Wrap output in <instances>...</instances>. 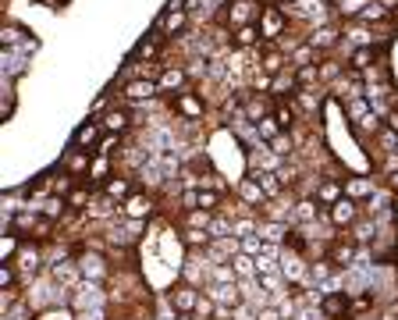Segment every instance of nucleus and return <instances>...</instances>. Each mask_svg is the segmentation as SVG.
I'll use <instances>...</instances> for the list:
<instances>
[{
	"label": "nucleus",
	"instance_id": "obj_1",
	"mask_svg": "<svg viewBox=\"0 0 398 320\" xmlns=\"http://www.w3.org/2000/svg\"><path fill=\"white\" fill-rule=\"evenodd\" d=\"M356 218H359V210H356L352 199H338L334 210H331V221H334V225H352Z\"/></svg>",
	"mask_w": 398,
	"mask_h": 320
},
{
	"label": "nucleus",
	"instance_id": "obj_2",
	"mask_svg": "<svg viewBox=\"0 0 398 320\" xmlns=\"http://www.w3.org/2000/svg\"><path fill=\"white\" fill-rule=\"evenodd\" d=\"M22 72H25V53H22V50H8V53H4V75L15 79V75H22Z\"/></svg>",
	"mask_w": 398,
	"mask_h": 320
},
{
	"label": "nucleus",
	"instance_id": "obj_3",
	"mask_svg": "<svg viewBox=\"0 0 398 320\" xmlns=\"http://www.w3.org/2000/svg\"><path fill=\"white\" fill-rule=\"evenodd\" d=\"M153 89H157L153 82L139 79V82H128V86H125V96H128V100H146V96H153Z\"/></svg>",
	"mask_w": 398,
	"mask_h": 320
},
{
	"label": "nucleus",
	"instance_id": "obj_4",
	"mask_svg": "<svg viewBox=\"0 0 398 320\" xmlns=\"http://www.w3.org/2000/svg\"><path fill=\"white\" fill-rule=\"evenodd\" d=\"M345 192H349V196L356 199V196H373L377 189H373V182H370V178H349Z\"/></svg>",
	"mask_w": 398,
	"mask_h": 320
},
{
	"label": "nucleus",
	"instance_id": "obj_5",
	"mask_svg": "<svg viewBox=\"0 0 398 320\" xmlns=\"http://www.w3.org/2000/svg\"><path fill=\"white\" fill-rule=\"evenodd\" d=\"M103 128H107V132H125V128H128V114H125V111H110V114L103 118Z\"/></svg>",
	"mask_w": 398,
	"mask_h": 320
},
{
	"label": "nucleus",
	"instance_id": "obj_6",
	"mask_svg": "<svg viewBox=\"0 0 398 320\" xmlns=\"http://www.w3.org/2000/svg\"><path fill=\"white\" fill-rule=\"evenodd\" d=\"M178 107H182V114H189V118L203 114V103H199L196 96H189V93H182V96H178Z\"/></svg>",
	"mask_w": 398,
	"mask_h": 320
},
{
	"label": "nucleus",
	"instance_id": "obj_7",
	"mask_svg": "<svg viewBox=\"0 0 398 320\" xmlns=\"http://www.w3.org/2000/svg\"><path fill=\"white\" fill-rule=\"evenodd\" d=\"M79 263H82V274H89V278H103V260H100V256H82Z\"/></svg>",
	"mask_w": 398,
	"mask_h": 320
},
{
	"label": "nucleus",
	"instance_id": "obj_8",
	"mask_svg": "<svg viewBox=\"0 0 398 320\" xmlns=\"http://www.w3.org/2000/svg\"><path fill=\"white\" fill-rule=\"evenodd\" d=\"M256 132H260V139L274 142V139H277V118H260V121H256Z\"/></svg>",
	"mask_w": 398,
	"mask_h": 320
},
{
	"label": "nucleus",
	"instance_id": "obj_9",
	"mask_svg": "<svg viewBox=\"0 0 398 320\" xmlns=\"http://www.w3.org/2000/svg\"><path fill=\"white\" fill-rule=\"evenodd\" d=\"M100 302H103V292H100L96 285H86V288H82V295H79V306H86V309H89V306H100Z\"/></svg>",
	"mask_w": 398,
	"mask_h": 320
},
{
	"label": "nucleus",
	"instance_id": "obj_10",
	"mask_svg": "<svg viewBox=\"0 0 398 320\" xmlns=\"http://www.w3.org/2000/svg\"><path fill=\"white\" fill-rule=\"evenodd\" d=\"M150 210H153V203H150L146 196H132V199H128V213H132V218H146Z\"/></svg>",
	"mask_w": 398,
	"mask_h": 320
},
{
	"label": "nucleus",
	"instance_id": "obj_11",
	"mask_svg": "<svg viewBox=\"0 0 398 320\" xmlns=\"http://www.w3.org/2000/svg\"><path fill=\"white\" fill-rule=\"evenodd\" d=\"M182 25H185V11H182V8H171L167 18H164V29H167V32H178Z\"/></svg>",
	"mask_w": 398,
	"mask_h": 320
},
{
	"label": "nucleus",
	"instance_id": "obj_12",
	"mask_svg": "<svg viewBox=\"0 0 398 320\" xmlns=\"http://www.w3.org/2000/svg\"><path fill=\"white\" fill-rule=\"evenodd\" d=\"M96 135H100V128H96V125H82V128L75 132V146H93V142H96Z\"/></svg>",
	"mask_w": 398,
	"mask_h": 320
},
{
	"label": "nucleus",
	"instance_id": "obj_13",
	"mask_svg": "<svg viewBox=\"0 0 398 320\" xmlns=\"http://www.w3.org/2000/svg\"><path fill=\"white\" fill-rule=\"evenodd\" d=\"M213 299L217 302H239V292H235V285H217L213 288Z\"/></svg>",
	"mask_w": 398,
	"mask_h": 320
},
{
	"label": "nucleus",
	"instance_id": "obj_14",
	"mask_svg": "<svg viewBox=\"0 0 398 320\" xmlns=\"http://www.w3.org/2000/svg\"><path fill=\"white\" fill-rule=\"evenodd\" d=\"M370 61H373V46H363L352 53V68H370Z\"/></svg>",
	"mask_w": 398,
	"mask_h": 320
},
{
	"label": "nucleus",
	"instance_id": "obj_15",
	"mask_svg": "<svg viewBox=\"0 0 398 320\" xmlns=\"http://www.w3.org/2000/svg\"><path fill=\"white\" fill-rule=\"evenodd\" d=\"M107 196H114V199L128 196V182H125V178H110V182H107Z\"/></svg>",
	"mask_w": 398,
	"mask_h": 320
},
{
	"label": "nucleus",
	"instance_id": "obj_16",
	"mask_svg": "<svg viewBox=\"0 0 398 320\" xmlns=\"http://www.w3.org/2000/svg\"><path fill=\"white\" fill-rule=\"evenodd\" d=\"M235 274H256V260H249V253L235 256Z\"/></svg>",
	"mask_w": 398,
	"mask_h": 320
},
{
	"label": "nucleus",
	"instance_id": "obj_17",
	"mask_svg": "<svg viewBox=\"0 0 398 320\" xmlns=\"http://www.w3.org/2000/svg\"><path fill=\"white\" fill-rule=\"evenodd\" d=\"M387 206H391V192H373V196H370V210L387 213Z\"/></svg>",
	"mask_w": 398,
	"mask_h": 320
},
{
	"label": "nucleus",
	"instance_id": "obj_18",
	"mask_svg": "<svg viewBox=\"0 0 398 320\" xmlns=\"http://www.w3.org/2000/svg\"><path fill=\"white\" fill-rule=\"evenodd\" d=\"M175 306H178V309H192V306H199V302H196L192 288H182V292H175Z\"/></svg>",
	"mask_w": 398,
	"mask_h": 320
},
{
	"label": "nucleus",
	"instance_id": "obj_19",
	"mask_svg": "<svg viewBox=\"0 0 398 320\" xmlns=\"http://www.w3.org/2000/svg\"><path fill=\"white\" fill-rule=\"evenodd\" d=\"M22 36H25V32H22V29H15V25H8L4 32H0V39H4L8 46H22V43H25Z\"/></svg>",
	"mask_w": 398,
	"mask_h": 320
},
{
	"label": "nucleus",
	"instance_id": "obj_20",
	"mask_svg": "<svg viewBox=\"0 0 398 320\" xmlns=\"http://www.w3.org/2000/svg\"><path fill=\"white\" fill-rule=\"evenodd\" d=\"M334 263L352 267V263H356V260H352V246H334Z\"/></svg>",
	"mask_w": 398,
	"mask_h": 320
},
{
	"label": "nucleus",
	"instance_id": "obj_21",
	"mask_svg": "<svg viewBox=\"0 0 398 320\" xmlns=\"http://www.w3.org/2000/svg\"><path fill=\"white\" fill-rule=\"evenodd\" d=\"M387 15H391V11H387L384 4H366V11H363L366 22H380V18H387Z\"/></svg>",
	"mask_w": 398,
	"mask_h": 320
},
{
	"label": "nucleus",
	"instance_id": "obj_22",
	"mask_svg": "<svg viewBox=\"0 0 398 320\" xmlns=\"http://www.w3.org/2000/svg\"><path fill=\"white\" fill-rule=\"evenodd\" d=\"M277 175H256V185L267 192V196H277V182H274Z\"/></svg>",
	"mask_w": 398,
	"mask_h": 320
},
{
	"label": "nucleus",
	"instance_id": "obj_23",
	"mask_svg": "<svg viewBox=\"0 0 398 320\" xmlns=\"http://www.w3.org/2000/svg\"><path fill=\"white\" fill-rule=\"evenodd\" d=\"M310 43H313V46H331V43H334V29H320V32H313Z\"/></svg>",
	"mask_w": 398,
	"mask_h": 320
},
{
	"label": "nucleus",
	"instance_id": "obj_24",
	"mask_svg": "<svg viewBox=\"0 0 398 320\" xmlns=\"http://www.w3.org/2000/svg\"><path fill=\"white\" fill-rule=\"evenodd\" d=\"M341 309H345V299H341V295H331V299H327V306H324V313H327V316H338Z\"/></svg>",
	"mask_w": 398,
	"mask_h": 320
},
{
	"label": "nucleus",
	"instance_id": "obj_25",
	"mask_svg": "<svg viewBox=\"0 0 398 320\" xmlns=\"http://www.w3.org/2000/svg\"><path fill=\"white\" fill-rule=\"evenodd\" d=\"M373 232H377V228H373V221L356 225V239H359V242H370V239H373Z\"/></svg>",
	"mask_w": 398,
	"mask_h": 320
},
{
	"label": "nucleus",
	"instance_id": "obj_26",
	"mask_svg": "<svg viewBox=\"0 0 398 320\" xmlns=\"http://www.w3.org/2000/svg\"><path fill=\"white\" fill-rule=\"evenodd\" d=\"M213 278H217V285H232L235 281V271H232V267H217Z\"/></svg>",
	"mask_w": 398,
	"mask_h": 320
},
{
	"label": "nucleus",
	"instance_id": "obj_27",
	"mask_svg": "<svg viewBox=\"0 0 398 320\" xmlns=\"http://www.w3.org/2000/svg\"><path fill=\"white\" fill-rule=\"evenodd\" d=\"M299 218H303V221H313V218H317V206H313L310 199H306V203H299Z\"/></svg>",
	"mask_w": 398,
	"mask_h": 320
},
{
	"label": "nucleus",
	"instance_id": "obj_28",
	"mask_svg": "<svg viewBox=\"0 0 398 320\" xmlns=\"http://www.w3.org/2000/svg\"><path fill=\"white\" fill-rule=\"evenodd\" d=\"M242 196H246L249 203H260V185H253V182H246V185H242Z\"/></svg>",
	"mask_w": 398,
	"mask_h": 320
},
{
	"label": "nucleus",
	"instance_id": "obj_29",
	"mask_svg": "<svg viewBox=\"0 0 398 320\" xmlns=\"http://www.w3.org/2000/svg\"><path fill=\"white\" fill-rule=\"evenodd\" d=\"M227 235V221H210V239H224Z\"/></svg>",
	"mask_w": 398,
	"mask_h": 320
},
{
	"label": "nucleus",
	"instance_id": "obj_30",
	"mask_svg": "<svg viewBox=\"0 0 398 320\" xmlns=\"http://www.w3.org/2000/svg\"><path fill=\"white\" fill-rule=\"evenodd\" d=\"M242 249H246V253H260V249H263V242H260L256 235H246V239H242Z\"/></svg>",
	"mask_w": 398,
	"mask_h": 320
},
{
	"label": "nucleus",
	"instance_id": "obj_31",
	"mask_svg": "<svg viewBox=\"0 0 398 320\" xmlns=\"http://www.w3.org/2000/svg\"><path fill=\"white\" fill-rule=\"evenodd\" d=\"M284 274H288V278H299V274H303V267H299L296 256H292V260H284Z\"/></svg>",
	"mask_w": 398,
	"mask_h": 320
},
{
	"label": "nucleus",
	"instance_id": "obj_32",
	"mask_svg": "<svg viewBox=\"0 0 398 320\" xmlns=\"http://www.w3.org/2000/svg\"><path fill=\"white\" fill-rule=\"evenodd\" d=\"M178 82H182V72H167L160 79V89H171V86H178Z\"/></svg>",
	"mask_w": 398,
	"mask_h": 320
},
{
	"label": "nucleus",
	"instance_id": "obj_33",
	"mask_svg": "<svg viewBox=\"0 0 398 320\" xmlns=\"http://www.w3.org/2000/svg\"><path fill=\"white\" fill-rule=\"evenodd\" d=\"M15 249H18V242L8 235V239H4V246H0V256H4V260H11V256H15Z\"/></svg>",
	"mask_w": 398,
	"mask_h": 320
},
{
	"label": "nucleus",
	"instance_id": "obj_34",
	"mask_svg": "<svg viewBox=\"0 0 398 320\" xmlns=\"http://www.w3.org/2000/svg\"><path fill=\"white\" fill-rule=\"evenodd\" d=\"M320 199L324 203H338V185H324L320 189Z\"/></svg>",
	"mask_w": 398,
	"mask_h": 320
},
{
	"label": "nucleus",
	"instance_id": "obj_35",
	"mask_svg": "<svg viewBox=\"0 0 398 320\" xmlns=\"http://www.w3.org/2000/svg\"><path fill=\"white\" fill-rule=\"evenodd\" d=\"M189 225H192V228H206V225H210V218H206V213H199V210H192Z\"/></svg>",
	"mask_w": 398,
	"mask_h": 320
},
{
	"label": "nucleus",
	"instance_id": "obj_36",
	"mask_svg": "<svg viewBox=\"0 0 398 320\" xmlns=\"http://www.w3.org/2000/svg\"><path fill=\"white\" fill-rule=\"evenodd\" d=\"M253 39H256V29H253V25H246V29L239 32V43H242V46H249Z\"/></svg>",
	"mask_w": 398,
	"mask_h": 320
},
{
	"label": "nucleus",
	"instance_id": "obj_37",
	"mask_svg": "<svg viewBox=\"0 0 398 320\" xmlns=\"http://www.w3.org/2000/svg\"><path fill=\"white\" fill-rule=\"evenodd\" d=\"M270 146H274V153H288V149H292V142L284 139V135H277V139H274Z\"/></svg>",
	"mask_w": 398,
	"mask_h": 320
},
{
	"label": "nucleus",
	"instance_id": "obj_38",
	"mask_svg": "<svg viewBox=\"0 0 398 320\" xmlns=\"http://www.w3.org/2000/svg\"><path fill=\"white\" fill-rule=\"evenodd\" d=\"M22 271H32L36 274V253H22Z\"/></svg>",
	"mask_w": 398,
	"mask_h": 320
},
{
	"label": "nucleus",
	"instance_id": "obj_39",
	"mask_svg": "<svg viewBox=\"0 0 398 320\" xmlns=\"http://www.w3.org/2000/svg\"><path fill=\"white\" fill-rule=\"evenodd\" d=\"M263 22H267V32H270V36H274V32H277V29H281V18H277V15H274V11H270V15H267V18H263Z\"/></svg>",
	"mask_w": 398,
	"mask_h": 320
},
{
	"label": "nucleus",
	"instance_id": "obj_40",
	"mask_svg": "<svg viewBox=\"0 0 398 320\" xmlns=\"http://www.w3.org/2000/svg\"><path fill=\"white\" fill-rule=\"evenodd\" d=\"M260 281H263V288H270V292L281 285V278H277V274H260Z\"/></svg>",
	"mask_w": 398,
	"mask_h": 320
},
{
	"label": "nucleus",
	"instance_id": "obj_41",
	"mask_svg": "<svg viewBox=\"0 0 398 320\" xmlns=\"http://www.w3.org/2000/svg\"><path fill=\"white\" fill-rule=\"evenodd\" d=\"M277 125L288 128V125H292V111H284V107H281V111H277Z\"/></svg>",
	"mask_w": 398,
	"mask_h": 320
},
{
	"label": "nucleus",
	"instance_id": "obj_42",
	"mask_svg": "<svg viewBox=\"0 0 398 320\" xmlns=\"http://www.w3.org/2000/svg\"><path fill=\"white\" fill-rule=\"evenodd\" d=\"M79 320H103V309H100V306H93V309H86Z\"/></svg>",
	"mask_w": 398,
	"mask_h": 320
},
{
	"label": "nucleus",
	"instance_id": "obj_43",
	"mask_svg": "<svg viewBox=\"0 0 398 320\" xmlns=\"http://www.w3.org/2000/svg\"><path fill=\"white\" fill-rule=\"evenodd\" d=\"M0 285H15V271H11V267H4V271H0Z\"/></svg>",
	"mask_w": 398,
	"mask_h": 320
},
{
	"label": "nucleus",
	"instance_id": "obj_44",
	"mask_svg": "<svg viewBox=\"0 0 398 320\" xmlns=\"http://www.w3.org/2000/svg\"><path fill=\"white\" fill-rule=\"evenodd\" d=\"M61 206H65V203H57V199H50V203H46L43 210L50 213V218H57V213H61Z\"/></svg>",
	"mask_w": 398,
	"mask_h": 320
},
{
	"label": "nucleus",
	"instance_id": "obj_45",
	"mask_svg": "<svg viewBox=\"0 0 398 320\" xmlns=\"http://www.w3.org/2000/svg\"><path fill=\"white\" fill-rule=\"evenodd\" d=\"M213 203H217L213 192H199V206H213Z\"/></svg>",
	"mask_w": 398,
	"mask_h": 320
},
{
	"label": "nucleus",
	"instance_id": "obj_46",
	"mask_svg": "<svg viewBox=\"0 0 398 320\" xmlns=\"http://www.w3.org/2000/svg\"><path fill=\"white\" fill-rule=\"evenodd\" d=\"M39 320H68V313H57V309H50V313H43Z\"/></svg>",
	"mask_w": 398,
	"mask_h": 320
},
{
	"label": "nucleus",
	"instance_id": "obj_47",
	"mask_svg": "<svg viewBox=\"0 0 398 320\" xmlns=\"http://www.w3.org/2000/svg\"><path fill=\"white\" fill-rule=\"evenodd\" d=\"M235 232H239V235H253V225H249V221H239Z\"/></svg>",
	"mask_w": 398,
	"mask_h": 320
},
{
	"label": "nucleus",
	"instance_id": "obj_48",
	"mask_svg": "<svg viewBox=\"0 0 398 320\" xmlns=\"http://www.w3.org/2000/svg\"><path fill=\"white\" fill-rule=\"evenodd\" d=\"M82 203H86V192H82V189H79V192H72V206H82Z\"/></svg>",
	"mask_w": 398,
	"mask_h": 320
},
{
	"label": "nucleus",
	"instance_id": "obj_49",
	"mask_svg": "<svg viewBox=\"0 0 398 320\" xmlns=\"http://www.w3.org/2000/svg\"><path fill=\"white\" fill-rule=\"evenodd\" d=\"M263 232H267V239H281V228H277V225H267Z\"/></svg>",
	"mask_w": 398,
	"mask_h": 320
},
{
	"label": "nucleus",
	"instance_id": "obj_50",
	"mask_svg": "<svg viewBox=\"0 0 398 320\" xmlns=\"http://www.w3.org/2000/svg\"><path fill=\"white\" fill-rule=\"evenodd\" d=\"M260 320H277V313H274V309H263V316H260Z\"/></svg>",
	"mask_w": 398,
	"mask_h": 320
}]
</instances>
